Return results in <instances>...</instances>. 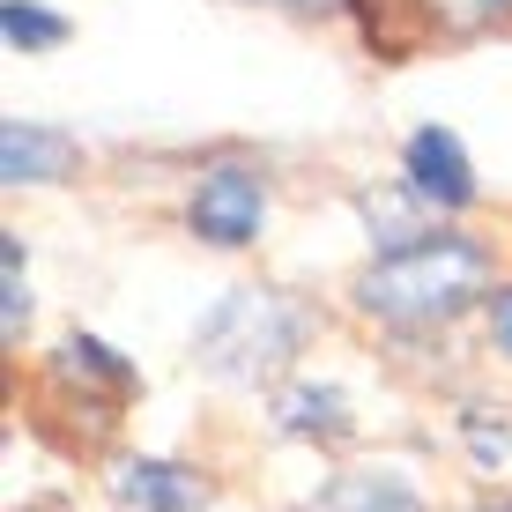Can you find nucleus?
<instances>
[{"label":"nucleus","instance_id":"obj_1","mask_svg":"<svg viewBox=\"0 0 512 512\" xmlns=\"http://www.w3.org/2000/svg\"><path fill=\"white\" fill-rule=\"evenodd\" d=\"M483 282H490L483 245L438 231L423 245L379 253L372 268L357 275V305L372 312V320H394V327H438V320H453L468 297H483Z\"/></svg>","mask_w":512,"mask_h":512},{"label":"nucleus","instance_id":"obj_2","mask_svg":"<svg viewBox=\"0 0 512 512\" xmlns=\"http://www.w3.org/2000/svg\"><path fill=\"white\" fill-rule=\"evenodd\" d=\"M297 334H305V320L275 290H231L193 334V357L216 379H275L297 357Z\"/></svg>","mask_w":512,"mask_h":512},{"label":"nucleus","instance_id":"obj_3","mask_svg":"<svg viewBox=\"0 0 512 512\" xmlns=\"http://www.w3.org/2000/svg\"><path fill=\"white\" fill-rule=\"evenodd\" d=\"M260 208H268L260 171L223 164V171H208V179H201V193H193V231H201L208 245H253Z\"/></svg>","mask_w":512,"mask_h":512},{"label":"nucleus","instance_id":"obj_4","mask_svg":"<svg viewBox=\"0 0 512 512\" xmlns=\"http://www.w3.org/2000/svg\"><path fill=\"white\" fill-rule=\"evenodd\" d=\"M401 179L423 193V208H468L475 201V164H468L461 134H446V127L409 134V149H401Z\"/></svg>","mask_w":512,"mask_h":512},{"label":"nucleus","instance_id":"obj_5","mask_svg":"<svg viewBox=\"0 0 512 512\" xmlns=\"http://www.w3.org/2000/svg\"><path fill=\"white\" fill-rule=\"evenodd\" d=\"M349 15L379 60H416L438 30V0H349Z\"/></svg>","mask_w":512,"mask_h":512},{"label":"nucleus","instance_id":"obj_6","mask_svg":"<svg viewBox=\"0 0 512 512\" xmlns=\"http://www.w3.org/2000/svg\"><path fill=\"white\" fill-rule=\"evenodd\" d=\"M75 171V141L52 134V127H23V119H8L0 127V179L8 186H52Z\"/></svg>","mask_w":512,"mask_h":512},{"label":"nucleus","instance_id":"obj_7","mask_svg":"<svg viewBox=\"0 0 512 512\" xmlns=\"http://www.w3.org/2000/svg\"><path fill=\"white\" fill-rule=\"evenodd\" d=\"M112 490L134 512H201L208 505V483L193 468H179V461H127L112 475Z\"/></svg>","mask_w":512,"mask_h":512},{"label":"nucleus","instance_id":"obj_8","mask_svg":"<svg viewBox=\"0 0 512 512\" xmlns=\"http://www.w3.org/2000/svg\"><path fill=\"white\" fill-rule=\"evenodd\" d=\"M60 386L82 401H104V409H119V401L134 394V372L127 357H112V349L97 342V334H75V342L60 349Z\"/></svg>","mask_w":512,"mask_h":512},{"label":"nucleus","instance_id":"obj_9","mask_svg":"<svg viewBox=\"0 0 512 512\" xmlns=\"http://www.w3.org/2000/svg\"><path fill=\"white\" fill-rule=\"evenodd\" d=\"M282 431L297 438H349V401L334 394V386H290V394L275 401Z\"/></svg>","mask_w":512,"mask_h":512},{"label":"nucleus","instance_id":"obj_10","mask_svg":"<svg viewBox=\"0 0 512 512\" xmlns=\"http://www.w3.org/2000/svg\"><path fill=\"white\" fill-rule=\"evenodd\" d=\"M312 512H423V505H416V490L386 483V475H342V483L320 490Z\"/></svg>","mask_w":512,"mask_h":512},{"label":"nucleus","instance_id":"obj_11","mask_svg":"<svg viewBox=\"0 0 512 512\" xmlns=\"http://www.w3.org/2000/svg\"><path fill=\"white\" fill-rule=\"evenodd\" d=\"M0 38L23 45V52H52L67 38V23L52 8H38V0H8V8H0Z\"/></svg>","mask_w":512,"mask_h":512},{"label":"nucleus","instance_id":"obj_12","mask_svg":"<svg viewBox=\"0 0 512 512\" xmlns=\"http://www.w3.org/2000/svg\"><path fill=\"white\" fill-rule=\"evenodd\" d=\"M512 0H438V30H483V23H505Z\"/></svg>","mask_w":512,"mask_h":512},{"label":"nucleus","instance_id":"obj_13","mask_svg":"<svg viewBox=\"0 0 512 512\" xmlns=\"http://www.w3.org/2000/svg\"><path fill=\"white\" fill-rule=\"evenodd\" d=\"M0 290H8V334H23V320H30V297H23V245H0Z\"/></svg>","mask_w":512,"mask_h":512},{"label":"nucleus","instance_id":"obj_14","mask_svg":"<svg viewBox=\"0 0 512 512\" xmlns=\"http://www.w3.org/2000/svg\"><path fill=\"white\" fill-rule=\"evenodd\" d=\"M468 438H475V453H483V461H505V431H490V423H483V409L468 416Z\"/></svg>","mask_w":512,"mask_h":512},{"label":"nucleus","instance_id":"obj_15","mask_svg":"<svg viewBox=\"0 0 512 512\" xmlns=\"http://www.w3.org/2000/svg\"><path fill=\"white\" fill-rule=\"evenodd\" d=\"M490 327H498V342H505V357H512V290L490 297Z\"/></svg>","mask_w":512,"mask_h":512},{"label":"nucleus","instance_id":"obj_16","mask_svg":"<svg viewBox=\"0 0 512 512\" xmlns=\"http://www.w3.org/2000/svg\"><path fill=\"white\" fill-rule=\"evenodd\" d=\"M483 512H512V505H483Z\"/></svg>","mask_w":512,"mask_h":512},{"label":"nucleus","instance_id":"obj_17","mask_svg":"<svg viewBox=\"0 0 512 512\" xmlns=\"http://www.w3.org/2000/svg\"><path fill=\"white\" fill-rule=\"evenodd\" d=\"M297 8H305V0H297Z\"/></svg>","mask_w":512,"mask_h":512}]
</instances>
